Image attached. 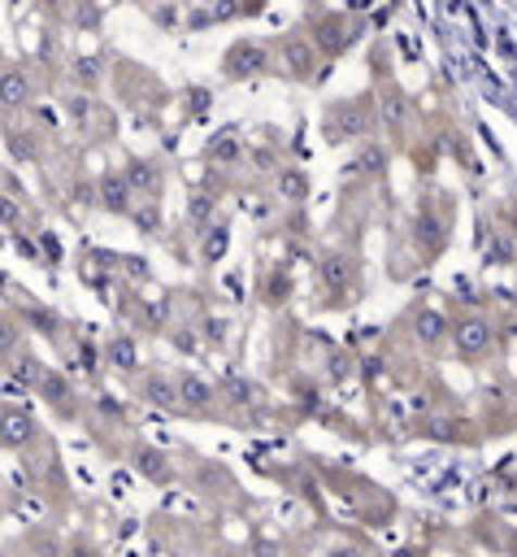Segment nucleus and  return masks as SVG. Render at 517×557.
I'll use <instances>...</instances> for the list:
<instances>
[{"label": "nucleus", "mask_w": 517, "mask_h": 557, "mask_svg": "<svg viewBox=\"0 0 517 557\" xmlns=\"http://www.w3.org/2000/svg\"><path fill=\"white\" fill-rule=\"evenodd\" d=\"M378 126V113L369 109V96H356V100H335L330 113H326V139L330 144H352V139H369Z\"/></svg>", "instance_id": "1"}, {"label": "nucleus", "mask_w": 517, "mask_h": 557, "mask_svg": "<svg viewBox=\"0 0 517 557\" xmlns=\"http://www.w3.org/2000/svg\"><path fill=\"white\" fill-rule=\"evenodd\" d=\"M447 339L465 361H478L495 348V326L482 313H461L456 322H447Z\"/></svg>", "instance_id": "2"}, {"label": "nucleus", "mask_w": 517, "mask_h": 557, "mask_svg": "<svg viewBox=\"0 0 517 557\" xmlns=\"http://www.w3.org/2000/svg\"><path fill=\"white\" fill-rule=\"evenodd\" d=\"M269 70H274V57H269V48L256 44V39H239V44H230L226 57H222V74L235 78V83L261 78V74H269Z\"/></svg>", "instance_id": "3"}, {"label": "nucleus", "mask_w": 517, "mask_h": 557, "mask_svg": "<svg viewBox=\"0 0 517 557\" xmlns=\"http://www.w3.org/2000/svg\"><path fill=\"white\" fill-rule=\"evenodd\" d=\"M356 39H361V22H356L352 13H326V17L317 22L313 48H317V57H321V52H326V57H339V52H348Z\"/></svg>", "instance_id": "4"}, {"label": "nucleus", "mask_w": 517, "mask_h": 557, "mask_svg": "<svg viewBox=\"0 0 517 557\" xmlns=\"http://www.w3.org/2000/svg\"><path fill=\"white\" fill-rule=\"evenodd\" d=\"M278 74H287L295 83H308L317 74V48L308 35H287L278 44Z\"/></svg>", "instance_id": "5"}, {"label": "nucleus", "mask_w": 517, "mask_h": 557, "mask_svg": "<svg viewBox=\"0 0 517 557\" xmlns=\"http://www.w3.org/2000/svg\"><path fill=\"white\" fill-rule=\"evenodd\" d=\"M317 283L330 292V296H343L356 287V257L343 252V248H330L317 257Z\"/></svg>", "instance_id": "6"}, {"label": "nucleus", "mask_w": 517, "mask_h": 557, "mask_svg": "<svg viewBox=\"0 0 517 557\" xmlns=\"http://www.w3.org/2000/svg\"><path fill=\"white\" fill-rule=\"evenodd\" d=\"M413 244H417V252H421L426 261L443 252V244H447V222H443V213H439L434 205H421V209H417V218H413Z\"/></svg>", "instance_id": "7"}, {"label": "nucleus", "mask_w": 517, "mask_h": 557, "mask_svg": "<svg viewBox=\"0 0 517 557\" xmlns=\"http://www.w3.org/2000/svg\"><path fill=\"white\" fill-rule=\"evenodd\" d=\"M30 74L22 65H0V109L4 113H17L30 104Z\"/></svg>", "instance_id": "8"}, {"label": "nucleus", "mask_w": 517, "mask_h": 557, "mask_svg": "<svg viewBox=\"0 0 517 557\" xmlns=\"http://www.w3.org/2000/svg\"><path fill=\"white\" fill-rule=\"evenodd\" d=\"M387 165H391V152H387V144H378V139H365V144L352 152V161H348V174H361V178H382V174H387Z\"/></svg>", "instance_id": "9"}, {"label": "nucleus", "mask_w": 517, "mask_h": 557, "mask_svg": "<svg viewBox=\"0 0 517 557\" xmlns=\"http://www.w3.org/2000/svg\"><path fill=\"white\" fill-rule=\"evenodd\" d=\"M174 396H178V409H209L213 405V396H217V387L209 383V379H200V374H178L174 379Z\"/></svg>", "instance_id": "10"}, {"label": "nucleus", "mask_w": 517, "mask_h": 557, "mask_svg": "<svg viewBox=\"0 0 517 557\" xmlns=\"http://www.w3.org/2000/svg\"><path fill=\"white\" fill-rule=\"evenodd\" d=\"M96 200H100V209H109V213H126V209H130V187H126L122 170H104V174L96 178Z\"/></svg>", "instance_id": "11"}, {"label": "nucleus", "mask_w": 517, "mask_h": 557, "mask_svg": "<svg viewBox=\"0 0 517 557\" xmlns=\"http://www.w3.org/2000/svg\"><path fill=\"white\" fill-rule=\"evenodd\" d=\"M35 440V418L26 409H0V444L22 448Z\"/></svg>", "instance_id": "12"}, {"label": "nucleus", "mask_w": 517, "mask_h": 557, "mask_svg": "<svg viewBox=\"0 0 517 557\" xmlns=\"http://www.w3.org/2000/svg\"><path fill=\"white\" fill-rule=\"evenodd\" d=\"M413 335H417L426 348H434V344L447 339V318H443L434 305H421V309H413Z\"/></svg>", "instance_id": "13"}, {"label": "nucleus", "mask_w": 517, "mask_h": 557, "mask_svg": "<svg viewBox=\"0 0 517 557\" xmlns=\"http://www.w3.org/2000/svg\"><path fill=\"white\" fill-rule=\"evenodd\" d=\"M135 392H139V400H148V405H156V409H178L174 379H165V374H143Z\"/></svg>", "instance_id": "14"}, {"label": "nucleus", "mask_w": 517, "mask_h": 557, "mask_svg": "<svg viewBox=\"0 0 517 557\" xmlns=\"http://www.w3.org/2000/svg\"><path fill=\"white\" fill-rule=\"evenodd\" d=\"M122 178H126V187H130V196H135V191H148V196H156V187H161V174H156V161H130Z\"/></svg>", "instance_id": "15"}, {"label": "nucleus", "mask_w": 517, "mask_h": 557, "mask_svg": "<svg viewBox=\"0 0 517 557\" xmlns=\"http://www.w3.org/2000/svg\"><path fill=\"white\" fill-rule=\"evenodd\" d=\"M104 361H109L113 370H139V348H135V339H130V335H113V339L104 344Z\"/></svg>", "instance_id": "16"}, {"label": "nucleus", "mask_w": 517, "mask_h": 557, "mask_svg": "<svg viewBox=\"0 0 517 557\" xmlns=\"http://www.w3.org/2000/svg\"><path fill=\"white\" fill-rule=\"evenodd\" d=\"M70 379L61 374V370H39V383H35V392L48 400V405H65L70 400Z\"/></svg>", "instance_id": "17"}, {"label": "nucleus", "mask_w": 517, "mask_h": 557, "mask_svg": "<svg viewBox=\"0 0 517 557\" xmlns=\"http://www.w3.org/2000/svg\"><path fill=\"white\" fill-rule=\"evenodd\" d=\"M130 466H135L143 479H165V474H169V461H165L161 448H135V453H130Z\"/></svg>", "instance_id": "18"}, {"label": "nucleus", "mask_w": 517, "mask_h": 557, "mask_svg": "<svg viewBox=\"0 0 517 557\" xmlns=\"http://www.w3.org/2000/svg\"><path fill=\"white\" fill-rule=\"evenodd\" d=\"M39 370H43V366H39L30 352H22V348L9 357V374H13L17 387H35V383H39Z\"/></svg>", "instance_id": "19"}, {"label": "nucleus", "mask_w": 517, "mask_h": 557, "mask_svg": "<svg viewBox=\"0 0 517 557\" xmlns=\"http://www.w3.org/2000/svg\"><path fill=\"white\" fill-rule=\"evenodd\" d=\"M278 191H282V200H304V196H308L304 170H282V174H278Z\"/></svg>", "instance_id": "20"}, {"label": "nucleus", "mask_w": 517, "mask_h": 557, "mask_svg": "<svg viewBox=\"0 0 517 557\" xmlns=\"http://www.w3.org/2000/svg\"><path fill=\"white\" fill-rule=\"evenodd\" d=\"M291 296V274L287 270H269L265 278V305H282Z\"/></svg>", "instance_id": "21"}, {"label": "nucleus", "mask_w": 517, "mask_h": 557, "mask_svg": "<svg viewBox=\"0 0 517 557\" xmlns=\"http://www.w3.org/2000/svg\"><path fill=\"white\" fill-rule=\"evenodd\" d=\"M17 348H22V331H17V322L9 313H0V357L9 361Z\"/></svg>", "instance_id": "22"}, {"label": "nucleus", "mask_w": 517, "mask_h": 557, "mask_svg": "<svg viewBox=\"0 0 517 557\" xmlns=\"http://www.w3.org/2000/svg\"><path fill=\"white\" fill-rule=\"evenodd\" d=\"M65 113H70V122L87 126V122H91V96H87V91H70V96H65Z\"/></svg>", "instance_id": "23"}, {"label": "nucleus", "mask_w": 517, "mask_h": 557, "mask_svg": "<svg viewBox=\"0 0 517 557\" xmlns=\"http://www.w3.org/2000/svg\"><path fill=\"white\" fill-rule=\"evenodd\" d=\"M222 392H226L230 405H248V400H256V383H252V379H226Z\"/></svg>", "instance_id": "24"}, {"label": "nucleus", "mask_w": 517, "mask_h": 557, "mask_svg": "<svg viewBox=\"0 0 517 557\" xmlns=\"http://www.w3.org/2000/svg\"><path fill=\"white\" fill-rule=\"evenodd\" d=\"M74 83L78 87H96L100 83V57H78L74 61Z\"/></svg>", "instance_id": "25"}, {"label": "nucleus", "mask_w": 517, "mask_h": 557, "mask_svg": "<svg viewBox=\"0 0 517 557\" xmlns=\"http://www.w3.org/2000/svg\"><path fill=\"white\" fill-rule=\"evenodd\" d=\"M222 252H226V226L217 222V226L204 231V248H200V257H204V261H217Z\"/></svg>", "instance_id": "26"}, {"label": "nucleus", "mask_w": 517, "mask_h": 557, "mask_svg": "<svg viewBox=\"0 0 517 557\" xmlns=\"http://www.w3.org/2000/svg\"><path fill=\"white\" fill-rule=\"evenodd\" d=\"M209 157H213V161H235V157H239V139H235V135H222L217 144H209Z\"/></svg>", "instance_id": "27"}, {"label": "nucleus", "mask_w": 517, "mask_h": 557, "mask_svg": "<svg viewBox=\"0 0 517 557\" xmlns=\"http://www.w3.org/2000/svg\"><path fill=\"white\" fill-rule=\"evenodd\" d=\"M382 117H387L391 126H400V122H404V104H400V96H391V100L382 96Z\"/></svg>", "instance_id": "28"}, {"label": "nucleus", "mask_w": 517, "mask_h": 557, "mask_svg": "<svg viewBox=\"0 0 517 557\" xmlns=\"http://www.w3.org/2000/svg\"><path fill=\"white\" fill-rule=\"evenodd\" d=\"M191 218H196L200 226H209V218H213V200H209V196H196V200H191Z\"/></svg>", "instance_id": "29"}, {"label": "nucleus", "mask_w": 517, "mask_h": 557, "mask_svg": "<svg viewBox=\"0 0 517 557\" xmlns=\"http://www.w3.org/2000/svg\"><path fill=\"white\" fill-rule=\"evenodd\" d=\"M17 218H22V213H17V205L0 196V222H4V226H17Z\"/></svg>", "instance_id": "30"}, {"label": "nucleus", "mask_w": 517, "mask_h": 557, "mask_svg": "<svg viewBox=\"0 0 517 557\" xmlns=\"http://www.w3.org/2000/svg\"><path fill=\"white\" fill-rule=\"evenodd\" d=\"M74 22L78 26H96L100 22V9H74Z\"/></svg>", "instance_id": "31"}, {"label": "nucleus", "mask_w": 517, "mask_h": 557, "mask_svg": "<svg viewBox=\"0 0 517 557\" xmlns=\"http://www.w3.org/2000/svg\"><path fill=\"white\" fill-rule=\"evenodd\" d=\"M252 557H278V544L274 540H256L252 544Z\"/></svg>", "instance_id": "32"}, {"label": "nucleus", "mask_w": 517, "mask_h": 557, "mask_svg": "<svg viewBox=\"0 0 517 557\" xmlns=\"http://www.w3.org/2000/svg\"><path fill=\"white\" fill-rule=\"evenodd\" d=\"M174 344H178V352H196V335H191V331H178Z\"/></svg>", "instance_id": "33"}, {"label": "nucleus", "mask_w": 517, "mask_h": 557, "mask_svg": "<svg viewBox=\"0 0 517 557\" xmlns=\"http://www.w3.org/2000/svg\"><path fill=\"white\" fill-rule=\"evenodd\" d=\"M326 557H361V548H352V544H330Z\"/></svg>", "instance_id": "34"}, {"label": "nucleus", "mask_w": 517, "mask_h": 557, "mask_svg": "<svg viewBox=\"0 0 517 557\" xmlns=\"http://www.w3.org/2000/svg\"><path fill=\"white\" fill-rule=\"evenodd\" d=\"M152 17H156V22H161V26H174V22H178V13H174V9H156V13H152Z\"/></svg>", "instance_id": "35"}, {"label": "nucleus", "mask_w": 517, "mask_h": 557, "mask_svg": "<svg viewBox=\"0 0 517 557\" xmlns=\"http://www.w3.org/2000/svg\"><path fill=\"white\" fill-rule=\"evenodd\" d=\"M222 557H235V553H222Z\"/></svg>", "instance_id": "36"}]
</instances>
